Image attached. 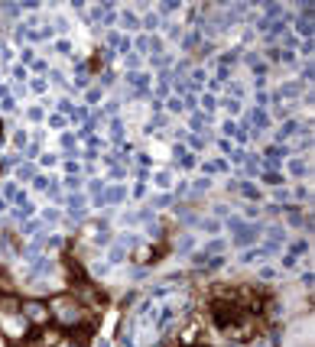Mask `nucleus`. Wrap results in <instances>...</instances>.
<instances>
[{
  "mask_svg": "<svg viewBox=\"0 0 315 347\" xmlns=\"http://www.w3.org/2000/svg\"><path fill=\"white\" fill-rule=\"evenodd\" d=\"M257 276L260 279H276L280 273H276V266H257Z\"/></svg>",
  "mask_w": 315,
  "mask_h": 347,
  "instance_id": "16",
  "label": "nucleus"
},
{
  "mask_svg": "<svg viewBox=\"0 0 315 347\" xmlns=\"http://www.w3.org/2000/svg\"><path fill=\"white\" fill-rule=\"evenodd\" d=\"M124 65H127V69H140V52H130L124 59Z\"/></svg>",
  "mask_w": 315,
  "mask_h": 347,
  "instance_id": "19",
  "label": "nucleus"
},
{
  "mask_svg": "<svg viewBox=\"0 0 315 347\" xmlns=\"http://www.w3.org/2000/svg\"><path fill=\"white\" fill-rule=\"evenodd\" d=\"M224 250H228V237H211V240H205V250L202 253L214 256V253H224Z\"/></svg>",
  "mask_w": 315,
  "mask_h": 347,
  "instance_id": "7",
  "label": "nucleus"
},
{
  "mask_svg": "<svg viewBox=\"0 0 315 347\" xmlns=\"http://www.w3.org/2000/svg\"><path fill=\"white\" fill-rule=\"evenodd\" d=\"M173 198H175L173 192H159L156 198H153V208H169V205H173Z\"/></svg>",
  "mask_w": 315,
  "mask_h": 347,
  "instance_id": "13",
  "label": "nucleus"
},
{
  "mask_svg": "<svg viewBox=\"0 0 315 347\" xmlns=\"http://www.w3.org/2000/svg\"><path fill=\"white\" fill-rule=\"evenodd\" d=\"M228 169H231L228 159H205L202 162V172H205V175H224Z\"/></svg>",
  "mask_w": 315,
  "mask_h": 347,
  "instance_id": "3",
  "label": "nucleus"
},
{
  "mask_svg": "<svg viewBox=\"0 0 315 347\" xmlns=\"http://www.w3.org/2000/svg\"><path fill=\"white\" fill-rule=\"evenodd\" d=\"M192 188H195V192H202V188H211V178H198Z\"/></svg>",
  "mask_w": 315,
  "mask_h": 347,
  "instance_id": "23",
  "label": "nucleus"
},
{
  "mask_svg": "<svg viewBox=\"0 0 315 347\" xmlns=\"http://www.w3.org/2000/svg\"><path fill=\"white\" fill-rule=\"evenodd\" d=\"M134 198H146V185H134Z\"/></svg>",
  "mask_w": 315,
  "mask_h": 347,
  "instance_id": "24",
  "label": "nucleus"
},
{
  "mask_svg": "<svg viewBox=\"0 0 315 347\" xmlns=\"http://www.w3.org/2000/svg\"><path fill=\"white\" fill-rule=\"evenodd\" d=\"M267 240H273V243L286 240V227H283V224H276V227H270V231H267Z\"/></svg>",
  "mask_w": 315,
  "mask_h": 347,
  "instance_id": "14",
  "label": "nucleus"
},
{
  "mask_svg": "<svg viewBox=\"0 0 315 347\" xmlns=\"http://www.w3.org/2000/svg\"><path fill=\"white\" fill-rule=\"evenodd\" d=\"M250 120H253L257 130H270V124H273V120H270V110H260V107L250 110Z\"/></svg>",
  "mask_w": 315,
  "mask_h": 347,
  "instance_id": "8",
  "label": "nucleus"
},
{
  "mask_svg": "<svg viewBox=\"0 0 315 347\" xmlns=\"http://www.w3.org/2000/svg\"><path fill=\"white\" fill-rule=\"evenodd\" d=\"M192 250H195V237H192V234L179 237V253H192Z\"/></svg>",
  "mask_w": 315,
  "mask_h": 347,
  "instance_id": "15",
  "label": "nucleus"
},
{
  "mask_svg": "<svg viewBox=\"0 0 315 347\" xmlns=\"http://www.w3.org/2000/svg\"><path fill=\"white\" fill-rule=\"evenodd\" d=\"M198 39H202V36H198V33H189V36H185V42H182V46H185V49H192V46H198Z\"/></svg>",
  "mask_w": 315,
  "mask_h": 347,
  "instance_id": "20",
  "label": "nucleus"
},
{
  "mask_svg": "<svg viewBox=\"0 0 315 347\" xmlns=\"http://www.w3.org/2000/svg\"><path fill=\"white\" fill-rule=\"evenodd\" d=\"M283 169H289L296 178H306V175H309V159H306V156H296V159L283 162Z\"/></svg>",
  "mask_w": 315,
  "mask_h": 347,
  "instance_id": "4",
  "label": "nucleus"
},
{
  "mask_svg": "<svg viewBox=\"0 0 315 347\" xmlns=\"http://www.w3.org/2000/svg\"><path fill=\"white\" fill-rule=\"evenodd\" d=\"M198 231H202V234H211V237H221L224 224H221L218 217H202V221H198Z\"/></svg>",
  "mask_w": 315,
  "mask_h": 347,
  "instance_id": "5",
  "label": "nucleus"
},
{
  "mask_svg": "<svg viewBox=\"0 0 315 347\" xmlns=\"http://www.w3.org/2000/svg\"><path fill=\"white\" fill-rule=\"evenodd\" d=\"M241 195H244V198H250V201H263V192L253 185V182H241Z\"/></svg>",
  "mask_w": 315,
  "mask_h": 347,
  "instance_id": "9",
  "label": "nucleus"
},
{
  "mask_svg": "<svg viewBox=\"0 0 315 347\" xmlns=\"http://www.w3.org/2000/svg\"><path fill=\"white\" fill-rule=\"evenodd\" d=\"M228 156H231V162H244V159H247V153H244V149H231Z\"/></svg>",
  "mask_w": 315,
  "mask_h": 347,
  "instance_id": "21",
  "label": "nucleus"
},
{
  "mask_svg": "<svg viewBox=\"0 0 315 347\" xmlns=\"http://www.w3.org/2000/svg\"><path fill=\"white\" fill-rule=\"evenodd\" d=\"M270 198H273L276 205H289V201H292V198H289V188H286V185H276L273 192H270Z\"/></svg>",
  "mask_w": 315,
  "mask_h": 347,
  "instance_id": "10",
  "label": "nucleus"
},
{
  "mask_svg": "<svg viewBox=\"0 0 315 347\" xmlns=\"http://www.w3.org/2000/svg\"><path fill=\"white\" fill-rule=\"evenodd\" d=\"M280 88V91L273 94V98H302V94H306V85H302V81H296V78H292V81H283V85H276Z\"/></svg>",
  "mask_w": 315,
  "mask_h": 347,
  "instance_id": "1",
  "label": "nucleus"
},
{
  "mask_svg": "<svg viewBox=\"0 0 315 347\" xmlns=\"http://www.w3.org/2000/svg\"><path fill=\"white\" fill-rule=\"evenodd\" d=\"M306 250H309V240L306 237H296V240H292V247H289V256H302Z\"/></svg>",
  "mask_w": 315,
  "mask_h": 347,
  "instance_id": "12",
  "label": "nucleus"
},
{
  "mask_svg": "<svg viewBox=\"0 0 315 347\" xmlns=\"http://www.w3.org/2000/svg\"><path fill=\"white\" fill-rule=\"evenodd\" d=\"M289 198H296V201H306V198H309V188H306V185H296V188H289Z\"/></svg>",
  "mask_w": 315,
  "mask_h": 347,
  "instance_id": "17",
  "label": "nucleus"
},
{
  "mask_svg": "<svg viewBox=\"0 0 315 347\" xmlns=\"http://www.w3.org/2000/svg\"><path fill=\"white\" fill-rule=\"evenodd\" d=\"M221 214H231V205H224V201L211 205V217H221Z\"/></svg>",
  "mask_w": 315,
  "mask_h": 347,
  "instance_id": "18",
  "label": "nucleus"
},
{
  "mask_svg": "<svg viewBox=\"0 0 315 347\" xmlns=\"http://www.w3.org/2000/svg\"><path fill=\"white\" fill-rule=\"evenodd\" d=\"M166 110H169L173 117H182L185 114V104H182V98H169L166 101Z\"/></svg>",
  "mask_w": 315,
  "mask_h": 347,
  "instance_id": "11",
  "label": "nucleus"
},
{
  "mask_svg": "<svg viewBox=\"0 0 315 347\" xmlns=\"http://www.w3.org/2000/svg\"><path fill=\"white\" fill-rule=\"evenodd\" d=\"M221 107L228 110V120H237V117L244 114V101H237V98H224V101H221Z\"/></svg>",
  "mask_w": 315,
  "mask_h": 347,
  "instance_id": "6",
  "label": "nucleus"
},
{
  "mask_svg": "<svg viewBox=\"0 0 315 347\" xmlns=\"http://www.w3.org/2000/svg\"><path fill=\"white\" fill-rule=\"evenodd\" d=\"M153 185H156L159 192H173V188H175V175H173V169H159L156 175H153Z\"/></svg>",
  "mask_w": 315,
  "mask_h": 347,
  "instance_id": "2",
  "label": "nucleus"
},
{
  "mask_svg": "<svg viewBox=\"0 0 315 347\" xmlns=\"http://www.w3.org/2000/svg\"><path fill=\"white\" fill-rule=\"evenodd\" d=\"M124 26H140V20H137V13H124Z\"/></svg>",
  "mask_w": 315,
  "mask_h": 347,
  "instance_id": "22",
  "label": "nucleus"
}]
</instances>
